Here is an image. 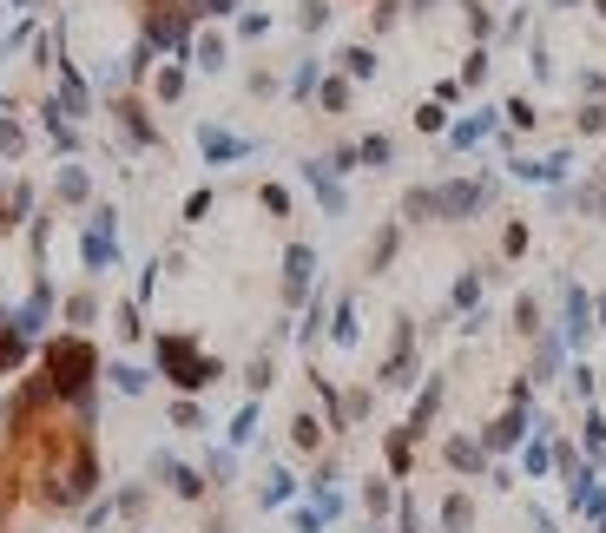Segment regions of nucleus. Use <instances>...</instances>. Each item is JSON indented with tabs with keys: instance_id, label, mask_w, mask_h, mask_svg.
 Here are the masks:
<instances>
[{
	"instance_id": "obj_1",
	"label": "nucleus",
	"mask_w": 606,
	"mask_h": 533,
	"mask_svg": "<svg viewBox=\"0 0 606 533\" xmlns=\"http://www.w3.org/2000/svg\"><path fill=\"white\" fill-rule=\"evenodd\" d=\"M40 382L47 395L73 415L80 428H93V382H99V349L86 336H53L47 356H40Z\"/></svg>"
},
{
	"instance_id": "obj_2",
	"label": "nucleus",
	"mask_w": 606,
	"mask_h": 533,
	"mask_svg": "<svg viewBox=\"0 0 606 533\" xmlns=\"http://www.w3.org/2000/svg\"><path fill=\"white\" fill-rule=\"evenodd\" d=\"M159 369L178 382V389L192 395V389H211V382L224 376V362L218 356H198L192 336H159Z\"/></svg>"
},
{
	"instance_id": "obj_3",
	"label": "nucleus",
	"mask_w": 606,
	"mask_h": 533,
	"mask_svg": "<svg viewBox=\"0 0 606 533\" xmlns=\"http://www.w3.org/2000/svg\"><path fill=\"white\" fill-rule=\"evenodd\" d=\"M145 47H165V53H185L192 47V7H152L145 14Z\"/></svg>"
},
{
	"instance_id": "obj_4",
	"label": "nucleus",
	"mask_w": 606,
	"mask_h": 533,
	"mask_svg": "<svg viewBox=\"0 0 606 533\" xmlns=\"http://www.w3.org/2000/svg\"><path fill=\"white\" fill-rule=\"evenodd\" d=\"M152 474H159V487H165V494H178V501H205V494H211L205 468H185L178 455H159V461H152Z\"/></svg>"
},
{
	"instance_id": "obj_5",
	"label": "nucleus",
	"mask_w": 606,
	"mask_h": 533,
	"mask_svg": "<svg viewBox=\"0 0 606 533\" xmlns=\"http://www.w3.org/2000/svg\"><path fill=\"white\" fill-rule=\"evenodd\" d=\"M119 257V237H112V211H93V224H86V264H112Z\"/></svg>"
},
{
	"instance_id": "obj_6",
	"label": "nucleus",
	"mask_w": 606,
	"mask_h": 533,
	"mask_svg": "<svg viewBox=\"0 0 606 533\" xmlns=\"http://www.w3.org/2000/svg\"><path fill=\"white\" fill-rule=\"evenodd\" d=\"M475 527V494L468 487H448L442 494V533H468Z\"/></svg>"
},
{
	"instance_id": "obj_7",
	"label": "nucleus",
	"mask_w": 606,
	"mask_h": 533,
	"mask_svg": "<svg viewBox=\"0 0 606 533\" xmlns=\"http://www.w3.org/2000/svg\"><path fill=\"white\" fill-rule=\"evenodd\" d=\"M442 461H448L455 474H481V468H488V448H481V441H462V435H455V441H442Z\"/></svg>"
},
{
	"instance_id": "obj_8",
	"label": "nucleus",
	"mask_w": 606,
	"mask_h": 533,
	"mask_svg": "<svg viewBox=\"0 0 606 533\" xmlns=\"http://www.w3.org/2000/svg\"><path fill=\"white\" fill-rule=\"evenodd\" d=\"M521 428H527V415H521V408H508V415H501V422L481 435V448H488V455H508L514 441H521Z\"/></svg>"
},
{
	"instance_id": "obj_9",
	"label": "nucleus",
	"mask_w": 606,
	"mask_h": 533,
	"mask_svg": "<svg viewBox=\"0 0 606 533\" xmlns=\"http://www.w3.org/2000/svg\"><path fill=\"white\" fill-rule=\"evenodd\" d=\"M257 501H264V507H290V501H297V474L271 468V474H264V487H257Z\"/></svg>"
},
{
	"instance_id": "obj_10",
	"label": "nucleus",
	"mask_w": 606,
	"mask_h": 533,
	"mask_svg": "<svg viewBox=\"0 0 606 533\" xmlns=\"http://www.w3.org/2000/svg\"><path fill=\"white\" fill-rule=\"evenodd\" d=\"M284 270H290V277H284V297H290V303H297V297H303V283H310V270H317V257L303 251V244H290V257H284Z\"/></svg>"
},
{
	"instance_id": "obj_11",
	"label": "nucleus",
	"mask_w": 606,
	"mask_h": 533,
	"mask_svg": "<svg viewBox=\"0 0 606 533\" xmlns=\"http://www.w3.org/2000/svg\"><path fill=\"white\" fill-rule=\"evenodd\" d=\"M389 507H396V481H389V474H376V481H363V514H369V520H383Z\"/></svg>"
},
{
	"instance_id": "obj_12",
	"label": "nucleus",
	"mask_w": 606,
	"mask_h": 533,
	"mask_svg": "<svg viewBox=\"0 0 606 533\" xmlns=\"http://www.w3.org/2000/svg\"><path fill=\"white\" fill-rule=\"evenodd\" d=\"M383 455H389V474H396V481H402V474L415 468V435H409V428H396V435H389V448H383Z\"/></svg>"
},
{
	"instance_id": "obj_13",
	"label": "nucleus",
	"mask_w": 606,
	"mask_h": 533,
	"mask_svg": "<svg viewBox=\"0 0 606 533\" xmlns=\"http://www.w3.org/2000/svg\"><path fill=\"white\" fill-rule=\"evenodd\" d=\"M198 145H205V158H244V152H251L244 139H231V132H218V126L198 132Z\"/></svg>"
},
{
	"instance_id": "obj_14",
	"label": "nucleus",
	"mask_w": 606,
	"mask_h": 533,
	"mask_svg": "<svg viewBox=\"0 0 606 533\" xmlns=\"http://www.w3.org/2000/svg\"><path fill=\"white\" fill-rule=\"evenodd\" d=\"M475 204H481L475 185H448L442 198H435V211H442V218H462V211H475Z\"/></svg>"
},
{
	"instance_id": "obj_15",
	"label": "nucleus",
	"mask_w": 606,
	"mask_h": 533,
	"mask_svg": "<svg viewBox=\"0 0 606 533\" xmlns=\"http://www.w3.org/2000/svg\"><path fill=\"white\" fill-rule=\"evenodd\" d=\"M290 448H297V455H317V448H323L317 415H297V422H290Z\"/></svg>"
},
{
	"instance_id": "obj_16",
	"label": "nucleus",
	"mask_w": 606,
	"mask_h": 533,
	"mask_svg": "<svg viewBox=\"0 0 606 533\" xmlns=\"http://www.w3.org/2000/svg\"><path fill=\"white\" fill-rule=\"evenodd\" d=\"M86 191H93V185H86V172H80V165H66L60 185H53V198H60V204H86Z\"/></svg>"
},
{
	"instance_id": "obj_17",
	"label": "nucleus",
	"mask_w": 606,
	"mask_h": 533,
	"mask_svg": "<svg viewBox=\"0 0 606 533\" xmlns=\"http://www.w3.org/2000/svg\"><path fill=\"white\" fill-rule=\"evenodd\" d=\"M231 474H238L231 448H211V455H205V481H211V487H231Z\"/></svg>"
},
{
	"instance_id": "obj_18",
	"label": "nucleus",
	"mask_w": 606,
	"mask_h": 533,
	"mask_svg": "<svg viewBox=\"0 0 606 533\" xmlns=\"http://www.w3.org/2000/svg\"><path fill=\"white\" fill-rule=\"evenodd\" d=\"M145 501H152L145 487H119V494H112V514H119V520H139V514H145Z\"/></svg>"
},
{
	"instance_id": "obj_19",
	"label": "nucleus",
	"mask_w": 606,
	"mask_h": 533,
	"mask_svg": "<svg viewBox=\"0 0 606 533\" xmlns=\"http://www.w3.org/2000/svg\"><path fill=\"white\" fill-rule=\"evenodd\" d=\"M119 119H126V132H132L139 145H152V139H159V132L145 126V106H132V99H119Z\"/></svg>"
},
{
	"instance_id": "obj_20",
	"label": "nucleus",
	"mask_w": 606,
	"mask_h": 533,
	"mask_svg": "<svg viewBox=\"0 0 606 533\" xmlns=\"http://www.w3.org/2000/svg\"><path fill=\"white\" fill-rule=\"evenodd\" d=\"M106 382H112L119 395H139V389H145V376H139V369H126V362H112V369H106Z\"/></svg>"
},
{
	"instance_id": "obj_21",
	"label": "nucleus",
	"mask_w": 606,
	"mask_h": 533,
	"mask_svg": "<svg viewBox=\"0 0 606 533\" xmlns=\"http://www.w3.org/2000/svg\"><path fill=\"white\" fill-rule=\"evenodd\" d=\"M20 152H27V132L14 119H0V158H20Z\"/></svg>"
},
{
	"instance_id": "obj_22",
	"label": "nucleus",
	"mask_w": 606,
	"mask_h": 533,
	"mask_svg": "<svg viewBox=\"0 0 606 533\" xmlns=\"http://www.w3.org/2000/svg\"><path fill=\"white\" fill-rule=\"evenodd\" d=\"M198 66H205V73H218V66H224V40H218V33L198 40Z\"/></svg>"
},
{
	"instance_id": "obj_23",
	"label": "nucleus",
	"mask_w": 606,
	"mask_h": 533,
	"mask_svg": "<svg viewBox=\"0 0 606 533\" xmlns=\"http://www.w3.org/2000/svg\"><path fill=\"white\" fill-rule=\"evenodd\" d=\"M343 73L369 79V73H376V53H369V47H350V53H343Z\"/></svg>"
},
{
	"instance_id": "obj_24",
	"label": "nucleus",
	"mask_w": 606,
	"mask_h": 533,
	"mask_svg": "<svg viewBox=\"0 0 606 533\" xmlns=\"http://www.w3.org/2000/svg\"><path fill=\"white\" fill-rule=\"evenodd\" d=\"M317 99H323L330 112H343V106H350V86H343V79H323V86H317Z\"/></svg>"
},
{
	"instance_id": "obj_25",
	"label": "nucleus",
	"mask_w": 606,
	"mask_h": 533,
	"mask_svg": "<svg viewBox=\"0 0 606 533\" xmlns=\"http://www.w3.org/2000/svg\"><path fill=\"white\" fill-rule=\"evenodd\" d=\"M93 310H99V303H93V297H86V290H80V297L66 303V323H73V330H86V323H93Z\"/></svg>"
},
{
	"instance_id": "obj_26",
	"label": "nucleus",
	"mask_w": 606,
	"mask_h": 533,
	"mask_svg": "<svg viewBox=\"0 0 606 533\" xmlns=\"http://www.w3.org/2000/svg\"><path fill=\"white\" fill-rule=\"evenodd\" d=\"M7 211H14V224L33 211V185H7Z\"/></svg>"
},
{
	"instance_id": "obj_27",
	"label": "nucleus",
	"mask_w": 606,
	"mask_h": 533,
	"mask_svg": "<svg viewBox=\"0 0 606 533\" xmlns=\"http://www.w3.org/2000/svg\"><path fill=\"white\" fill-rule=\"evenodd\" d=\"M297 20H303V27H310V33H317L323 20H330V0H303V7H297Z\"/></svg>"
},
{
	"instance_id": "obj_28",
	"label": "nucleus",
	"mask_w": 606,
	"mask_h": 533,
	"mask_svg": "<svg viewBox=\"0 0 606 533\" xmlns=\"http://www.w3.org/2000/svg\"><path fill=\"white\" fill-rule=\"evenodd\" d=\"M172 422L178 428H205V408H198V402H172Z\"/></svg>"
},
{
	"instance_id": "obj_29",
	"label": "nucleus",
	"mask_w": 606,
	"mask_h": 533,
	"mask_svg": "<svg viewBox=\"0 0 606 533\" xmlns=\"http://www.w3.org/2000/svg\"><path fill=\"white\" fill-rule=\"evenodd\" d=\"M251 435H257V408H238V422H231V448L251 441Z\"/></svg>"
},
{
	"instance_id": "obj_30",
	"label": "nucleus",
	"mask_w": 606,
	"mask_h": 533,
	"mask_svg": "<svg viewBox=\"0 0 606 533\" xmlns=\"http://www.w3.org/2000/svg\"><path fill=\"white\" fill-rule=\"evenodd\" d=\"M389 257H396V231H383V237H376V251H369V270H383Z\"/></svg>"
},
{
	"instance_id": "obj_31",
	"label": "nucleus",
	"mask_w": 606,
	"mask_h": 533,
	"mask_svg": "<svg viewBox=\"0 0 606 533\" xmlns=\"http://www.w3.org/2000/svg\"><path fill=\"white\" fill-rule=\"evenodd\" d=\"M178 93H185V73H178V66H165V73H159V99H178Z\"/></svg>"
},
{
	"instance_id": "obj_32",
	"label": "nucleus",
	"mask_w": 606,
	"mask_h": 533,
	"mask_svg": "<svg viewBox=\"0 0 606 533\" xmlns=\"http://www.w3.org/2000/svg\"><path fill=\"white\" fill-rule=\"evenodd\" d=\"M481 132H488V112H475V126H455V145H475Z\"/></svg>"
},
{
	"instance_id": "obj_33",
	"label": "nucleus",
	"mask_w": 606,
	"mask_h": 533,
	"mask_svg": "<svg viewBox=\"0 0 606 533\" xmlns=\"http://www.w3.org/2000/svg\"><path fill=\"white\" fill-rule=\"evenodd\" d=\"M547 468H554V455H547L541 441H534V448H527V474H547Z\"/></svg>"
},
{
	"instance_id": "obj_34",
	"label": "nucleus",
	"mask_w": 606,
	"mask_h": 533,
	"mask_svg": "<svg viewBox=\"0 0 606 533\" xmlns=\"http://www.w3.org/2000/svg\"><path fill=\"white\" fill-rule=\"evenodd\" d=\"M231 7H238V0H192V20L198 14H231Z\"/></svg>"
},
{
	"instance_id": "obj_35",
	"label": "nucleus",
	"mask_w": 606,
	"mask_h": 533,
	"mask_svg": "<svg viewBox=\"0 0 606 533\" xmlns=\"http://www.w3.org/2000/svg\"><path fill=\"white\" fill-rule=\"evenodd\" d=\"M14 494H20V474L7 468V461H0V501H14Z\"/></svg>"
},
{
	"instance_id": "obj_36",
	"label": "nucleus",
	"mask_w": 606,
	"mask_h": 533,
	"mask_svg": "<svg viewBox=\"0 0 606 533\" xmlns=\"http://www.w3.org/2000/svg\"><path fill=\"white\" fill-rule=\"evenodd\" d=\"M14 231V211H7V198H0V237Z\"/></svg>"
},
{
	"instance_id": "obj_37",
	"label": "nucleus",
	"mask_w": 606,
	"mask_h": 533,
	"mask_svg": "<svg viewBox=\"0 0 606 533\" xmlns=\"http://www.w3.org/2000/svg\"><path fill=\"white\" fill-rule=\"evenodd\" d=\"M205 533H231V520H224V514H218V520H205Z\"/></svg>"
},
{
	"instance_id": "obj_38",
	"label": "nucleus",
	"mask_w": 606,
	"mask_h": 533,
	"mask_svg": "<svg viewBox=\"0 0 606 533\" xmlns=\"http://www.w3.org/2000/svg\"><path fill=\"white\" fill-rule=\"evenodd\" d=\"M7 520H14V501H0V533H7Z\"/></svg>"
},
{
	"instance_id": "obj_39",
	"label": "nucleus",
	"mask_w": 606,
	"mask_h": 533,
	"mask_svg": "<svg viewBox=\"0 0 606 533\" xmlns=\"http://www.w3.org/2000/svg\"><path fill=\"white\" fill-rule=\"evenodd\" d=\"M0 112H7V93H0Z\"/></svg>"
},
{
	"instance_id": "obj_40",
	"label": "nucleus",
	"mask_w": 606,
	"mask_h": 533,
	"mask_svg": "<svg viewBox=\"0 0 606 533\" xmlns=\"http://www.w3.org/2000/svg\"><path fill=\"white\" fill-rule=\"evenodd\" d=\"M0 53H7V40H0Z\"/></svg>"
},
{
	"instance_id": "obj_41",
	"label": "nucleus",
	"mask_w": 606,
	"mask_h": 533,
	"mask_svg": "<svg viewBox=\"0 0 606 533\" xmlns=\"http://www.w3.org/2000/svg\"><path fill=\"white\" fill-rule=\"evenodd\" d=\"M396 533H402V527H396Z\"/></svg>"
}]
</instances>
